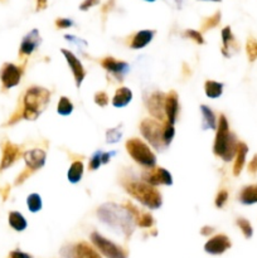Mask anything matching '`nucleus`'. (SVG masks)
<instances>
[{"label": "nucleus", "mask_w": 257, "mask_h": 258, "mask_svg": "<svg viewBox=\"0 0 257 258\" xmlns=\"http://www.w3.org/2000/svg\"><path fill=\"white\" fill-rule=\"evenodd\" d=\"M97 216L103 223L107 224L116 232H121L125 237H130L134 232L135 219L126 207L117 206L115 203L102 204L97 209Z\"/></svg>", "instance_id": "nucleus-1"}, {"label": "nucleus", "mask_w": 257, "mask_h": 258, "mask_svg": "<svg viewBox=\"0 0 257 258\" xmlns=\"http://www.w3.org/2000/svg\"><path fill=\"white\" fill-rule=\"evenodd\" d=\"M238 140L236 135L229 131L228 120L226 116L222 113L219 116L218 125H217V134L214 139L213 153L217 156L223 159L224 161H231L236 156Z\"/></svg>", "instance_id": "nucleus-2"}, {"label": "nucleus", "mask_w": 257, "mask_h": 258, "mask_svg": "<svg viewBox=\"0 0 257 258\" xmlns=\"http://www.w3.org/2000/svg\"><path fill=\"white\" fill-rule=\"evenodd\" d=\"M50 101L49 90L39 86H33L28 88L23 97V118L34 121L42 115L43 111L48 107Z\"/></svg>", "instance_id": "nucleus-3"}, {"label": "nucleus", "mask_w": 257, "mask_h": 258, "mask_svg": "<svg viewBox=\"0 0 257 258\" xmlns=\"http://www.w3.org/2000/svg\"><path fill=\"white\" fill-rule=\"evenodd\" d=\"M125 189L133 198L140 202L144 207L149 209H159L163 204L161 194L155 186H151L146 184L145 181H127L125 184Z\"/></svg>", "instance_id": "nucleus-4"}, {"label": "nucleus", "mask_w": 257, "mask_h": 258, "mask_svg": "<svg viewBox=\"0 0 257 258\" xmlns=\"http://www.w3.org/2000/svg\"><path fill=\"white\" fill-rule=\"evenodd\" d=\"M126 150H127L128 155L133 158V160H135L138 164L145 166L146 169L155 168V154L151 151L149 145H146L143 140L136 138L127 140V143H126Z\"/></svg>", "instance_id": "nucleus-5"}, {"label": "nucleus", "mask_w": 257, "mask_h": 258, "mask_svg": "<svg viewBox=\"0 0 257 258\" xmlns=\"http://www.w3.org/2000/svg\"><path fill=\"white\" fill-rule=\"evenodd\" d=\"M140 133L155 150L164 151L168 146L164 141V123L153 118H145L140 123Z\"/></svg>", "instance_id": "nucleus-6"}, {"label": "nucleus", "mask_w": 257, "mask_h": 258, "mask_svg": "<svg viewBox=\"0 0 257 258\" xmlns=\"http://www.w3.org/2000/svg\"><path fill=\"white\" fill-rule=\"evenodd\" d=\"M91 241H92L93 246L101 252L105 257L107 258H127V253H126L125 249L122 247H120L118 244L113 243L110 239L105 238L103 236H101L98 232H93L91 234Z\"/></svg>", "instance_id": "nucleus-7"}, {"label": "nucleus", "mask_w": 257, "mask_h": 258, "mask_svg": "<svg viewBox=\"0 0 257 258\" xmlns=\"http://www.w3.org/2000/svg\"><path fill=\"white\" fill-rule=\"evenodd\" d=\"M141 178H143V181H145L146 184L151 186L171 185L173 184V176L164 168L146 169Z\"/></svg>", "instance_id": "nucleus-8"}, {"label": "nucleus", "mask_w": 257, "mask_h": 258, "mask_svg": "<svg viewBox=\"0 0 257 258\" xmlns=\"http://www.w3.org/2000/svg\"><path fill=\"white\" fill-rule=\"evenodd\" d=\"M165 97V93H163L161 91H156V92L151 93L150 97L148 98V102H146L148 111L158 121H166Z\"/></svg>", "instance_id": "nucleus-9"}, {"label": "nucleus", "mask_w": 257, "mask_h": 258, "mask_svg": "<svg viewBox=\"0 0 257 258\" xmlns=\"http://www.w3.org/2000/svg\"><path fill=\"white\" fill-rule=\"evenodd\" d=\"M23 76V68L18 67V66L13 64V63H5L4 67L2 68V73H0V78H2L3 87L5 90L15 87L20 83Z\"/></svg>", "instance_id": "nucleus-10"}, {"label": "nucleus", "mask_w": 257, "mask_h": 258, "mask_svg": "<svg viewBox=\"0 0 257 258\" xmlns=\"http://www.w3.org/2000/svg\"><path fill=\"white\" fill-rule=\"evenodd\" d=\"M62 54L65 55L66 60H67L68 66H70L71 71H72L73 73V77H75V82H76V86H77L78 88L81 87V85H82L83 80H85L86 77V70L85 67L82 66V63H81V60L78 59L77 57H76L75 54H73L71 50L68 49H65L63 48L62 50Z\"/></svg>", "instance_id": "nucleus-11"}, {"label": "nucleus", "mask_w": 257, "mask_h": 258, "mask_svg": "<svg viewBox=\"0 0 257 258\" xmlns=\"http://www.w3.org/2000/svg\"><path fill=\"white\" fill-rule=\"evenodd\" d=\"M101 66H102L103 70H106L107 72L112 73L118 81H122V78L125 77L126 73L128 72L130 67L126 62L123 60H118L113 57H105L101 59Z\"/></svg>", "instance_id": "nucleus-12"}, {"label": "nucleus", "mask_w": 257, "mask_h": 258, "mask_svg": "<svg viewBox=\"0 0 257 258\" xmlns=\"http://www.w3.org/2000/svg\"><path fill=\"white\" fill-rule=\"evenodd\" d=\"M231 239L226 234H217L204 244V251L213 256H218L231 248Z\"/></svg>", "instance_id": "nucleus-13"}, {"label": "nucleus", "mask_w": 257, "mask_h": 258, "mask_svg": "<svg viewBox=\"0 0 257 258\" xmlns=\"http://www.w3.org/2000/svg\"><path fill=\"white\" fill-rule=\"evenodd\" d=\"M20 156H22L20 146L10 143L9 140L5 141L4 145H3V156L2 163H0V171L5 170V169H8L9 166H12Z\"/></svg>", "instance_id": "nucleus-14"}, {"label": "nucleus", "mask_w": 257, "mask_h": 258, "mask_svg": "<svg viewBox=\"0 0 257 258\" xmlns=\"http://www.w3.org/2000/svg\"><path fill=\"white\" fill-rule=\"evenodd\" d=\"M23 158H24L27 169L35 171L39 170L40 168L44 166L47 154H45V151L42 150V149H32V150L25 151V153L23 154Z\"/></svg>", "instance_id": "nucleus-15"}, {"label": "nucleus", "mask_w": 257, "mask_h": 258, "mask_svg": "<svg viewBox=\"0 0 257 258\" xmlns=\"http://www.w3.org/2000/svg\"><path fill=\"white\" fill-rule=\"evenodd\" d=\"M42 43V38H40L39 32L38 29H32L22 40V44L19 48V55L20 57H28L32 54L35 49L40 45Z\"/></svg>", "instance_id": "nucleus-16"}, {"label": "nucleus", "mask_w": 257, "mask_h": 258, "mask_svg": "<svg viewBox=\"0 0 257 258\" xmlns=\"http://www.w3.org/2000/svg\"><path fill=\"white\" fill-rule=\"evenodd\" d=\"M179 115V97L175 91H170L165 97V116L166 121L174 125Z\"/></svg>", "instance_id": "nucleus-17"}, {"label": "nucleus", "mask_w": 257, "mask_h": 258, "mask_svg": "<svg viewBox=\"0 0 257 258\" xmlns=\"http://www.w3.org/2000/svg\"><path fill=\"white\" fill-rule=\"evenodd\" d=\"M68 248H70V258H102L92 246L86 242H80L70 246Z\"/></svg>", "instance_id": "nucleus-18"}, {"label": "nucleus", "mask_w": 257, "mask_h": 258, "mask_svg": "<svg viewBox=\"0 0 257 258\" xmlns=\"http://www.w3.org/2000/svg\"><path fill=\"white\" fill-rule=\"evenodd\" d=\"M155 33V30L150 29L140 30V32H138L133 37V39H131L130 42V47L133 48V49H141V48H145L146 45L153 40Z\"/></svg>", "instance_id": "nucleus-19"}, {"label": "nucleus", "mask_w": 257, "mask_h": 258, "mask_svg": "<svg viewBox=\"0 0 257 258\" xmlns=\"http://www.w3.org/2000/svg\"><path fill=\"white\" fill-rule=\"evenodd\" d=\"M222 43H223L222 53H223V55H226V57H231V49H238V44H237L234 35L232 34L231 27H226L222 29Z\"/></svg>", "instance_id": "nucleus-20"}, {"label": "nucleus", "mask_w": 257, "mask_h": 258, "mask_svg": "<svg viewBox=\"0 0 257 258\" xmlns=\"http://www.w3.org/2000/svg\"><path fill=\"white\" fill-rule=\"evenodd\" d=\"M248 154V146L244 143L239 141L238 146H237V153L234 156V165H233V175L238 176L241 174L242 169H243L244 164H246V158Z\"/></svg>", "instance_id": "nucleus-21"}, {"label": "nucleus", "mask_w": 257, "mask_h": 258, "mask_svg": "<svg viewBox=\"0 0 257 258\" xmlns=\"http://www.w3.org/2000/svg\"><path fill=\"white\" fill-rule=\"evenodd\" d=\"M201 113H202V128L203 130H217V125H218V120H217L216 115L212 111L211 107L206 105L201 106Z\"/></svg>", "instance_id": "nucleus-22"}, {"label": "nucleus", "mask_w": 257, "mask_h": 258, "mask_svg": "<svg viewBox=\"0 0 257 258\" xmlns=\"http://www.w3.org/2000/svg\"><path fill=\"white\" fill-rule=\"evenodd\" d=\"M133 100V92H131L130 88L127 87H120L116 90L115 96L112 98V105L113 107H125Z\"/></svg>", "instance_id": "nucleus-23"}, {"label": "nucleus", "mask_w": 257, "mask_h": 258, "mask_svg": "<svg viewBox=\"0 0 257 258\" xmlns=\"http://www.w3.org/2000/svg\"><path fill=\"white\" fill-rule=\"evenodd\" d=\"M238 201L244 206H252L257 203V184L244 186L238 196Z\"/></svg>", "instance_id": "nucleus-24"}, {"label": "nucleus", "mask_w": 257, "mask_h": 258, "mask_svg": "<svg viewBox=\"0 0 257 258\" xmlns=\"http://www.w3.org/2000/svg\"><path fill=\"white\" fill-rule=\"evenodd\" d=\"M224 85L222 82H216V81L208 80L204 83V92L206 96L211 100H216V98L221 97L222 93H223Z\"/></svg>", "instance_id": "nucleus-25"}, {"label": "nucleus", "mask_w": 257, "mask_h": 258, "mask_svg": "<svg viewBox=\"0 0 257 258\" xmlns=\"http://www.w3.org/2000/svg\"><path fill=\"white\" fill-rule=\"evenodd\" d=\"M83 170H85V168H83L82 161H73L72 165L70 166V170H68L67 173V178L68 180H70V183H80L81 179H82L83 176Z\"/></svg>", "instance_id": "nucleus-26"}, {"label": "nucleus", "mask_w": 257, "mask_h": 258, "mask_svg": "<svg viewBox=\"0 0 257 258\" xmlns=\"http://www.w3.org/2000/svg\"><path fill=\"white\" fill-rule=\"evenodd\" d=\"M9 224L14 231L23 232L28 227L27 221L19 212H10L9 213Z\"/></svg>", "instance_id": "nucleus-27"}, {"label": "nucleus", "mask_w": 257, "mask_h": 258, "mask_svg": "<svg viewBox=\"0 0 257 258\" xmlns=\"http://www.w3.org/2000/svg\"><path fill=\"white\" fill-rule=\"evenodd\" d=\"M27 206H28V209H29L32 213H38L43 207L42 198H40L39 194L37 193L30 194V196L27 198Z\"/></svg>", "instance_id": "nucleus-28"}, {"label": "nucleus", "mask_w": 257, "mask_h": 258, "mask_svg": "<svg viewBox=\"0 0 257 258\" xmlns=\"http://www.w3.org/2000/svg\"><path fill=\"white\" fill-rule=\"evenodd\" d=\"M57 112L60 116H68L73 112V103L71 102L70 98L65 97V96L59 98V102H58L57 106Z\"/></svg>", "instance_id": "nucleus-29"}, {"label": "nucleus", "mask_w": 257, "mask_h": 258, "mask_svg": "<svg viewBox=\"0 0 257 258\" xmlns=\"http://www.w3.org/2000/svg\"><path fill=\"white\" fill-rule=\"evenodd\" d=\"M221 12H217L214 13L212 17L209 18H206V19L203 20V23H202V30L203 32H206V30H209L212 29V28H216L217 25L221 23Z\"/></svg>", "instance_id": "nucleus-30"}, {"label": "nucleus", "mask_w": 257, "mask_h": 258, "mask_svg": "<svg viewBox=\"0 0 257 258\" xmlns=\"http://www.w3.org/2000/svg\"><path fill=\"white\" fill-rule=\"evenodd\" d=\"M246 52L249 62H254L257 59V40L249 37L246 43Z\"/></svg>", "instance_id": "nucleus-31"}, {"label": "nucleus", "mask_w": 257, "mask_h": 258, "mask_svg": "<svg viewBox=\"0 0 257 258\" xmlns=\"http://www.w3.org/2000/svg\"><path fill=\"white\" fill-rule=\"evenodd\" d=\"M236 223H237V226H238V228L242 231L243 236L246 237L247 239H249L252 236H253V228H252L249 221H247L246 218H238L237 219Z\"/></svg>", "instance_id": "nucleus-32"}, {"label": "nucleus", "mask_w": 257, "mask_h": 258, "mask_svg": "<svg viewBox=\"0 0 257 258\" xmlns=\"http://www.w3.org/2000/svg\"><path fill=\"white\" fill-rule=\"evenodd\" d=\"M122 138V130L121 127H116V128H110L106 133V141L108 144H115L117 141H120V139Z\"/></svg>", "instance_id": "nucleus-33"}, {"label": "nucleus", "mask_w": 257, "mask_h": 258, "mask_svg": "<svg viewBox=\"0 0 257 258\" xmlns=\"http://www.w3.org/2000/svg\"><path fill=\"white\" fill-rule=\"evenodd\" d=\"M174 136H175V130H174V125H170L168 121H164V141L165 145L169 146L173 141Z\"/></svg>", "instance_id": "nucleus-34"}, {"label": "nucleus", "mask_w": 257, "mask_h": 258, "mask_svg": "<svg viewBox=\"0 0 257 258\" xmlns=\"http://www.w3.org/2000/svg\"><path fill=\"white\" fill-rule=\"evenodd\" d=\"M184 37L189 38V39L194 40L197 44H204V39H203V35L198 32V30H194V29H186L184 32Z\"/></svg>", "instance_id": "nucleus-35"}, {"label": "nucleus", "mask_w": 257, "mask_h": 258, "mask_svg": "<svg viewBox=\"0 0 257 258\" xmlns=\"http://www.w3.org/2000/svg\"><path fill=\"white\" fill-rule=\"evenodd\" d=\"M227 201H228V191L224 190V189H222V190L218 191V194H217L216 197V201H214V204H216L217 208H223L224 206H226Z\"/></svg>", "instance_id": "nucleus-36"}, {"label": "nucleus", "mask_w": 257, "mask_h": 258, "mask_svg": "<svg viewBox=\"0 0 257 258\" xmlns=\"http://www.w3.org/2000/svg\"><path fill=\"white\" fill-rule=\"evenodd\" d=\"M108 101H110V98H108L107 93L103 92V91H100V92H97L95 95V103L96 105L101 106V107H105V106H107Z\"/></svg>", "instance_id": "nucleus-37"}, {"label": "nucleus", "mask_w": 257, "mask_h": 258, "mask_svg": "<svg viewBox=\"0 0 257 258\" xmlns=\"http://www.w3.org/2000/svg\"><path fill=\"white\" fill-rule=\"evenodd\" d=\"M101 155H102V151H97V153H95V155L91 158L90 164H88V168H90V170H96V169L100 168L101 164H102Z\"/></svg>", "instance_id": "nucleus-38"}, {"label": "nucleus", "mask_w": 257, "mask_h": 258, "mask_svg": "<svg viewBox=\"0 0 257 258\" xmlns=\"http://www.w3.org/2000/svg\"><path fill=\"white\" fill-rule=\"evenodd\" d=\"M73 25V22L67 18H59V19L55 20V27L59 28V29H67Z\"/></svg>", "instance_id": "nucleus-39"}, {"label": "nucleus", "mask_w": 257, "mask_h": 258, "mask_svg": "<svg viewBox=\"0 0 257 258\" xmlns=\"http://www.w3.org/2000/svg\"><path fill=\"white\" fill-rule=\"evenodd\" d=\"M97 4H100V0H85V2L80 5V9L82 10V12H86V10L96 7Z\"/></svg>", "instance_id": "nucleus-40"}, {"label": "nucleus", "mask_w": 257, "mask_h": 258, "mask_svg": "<svg viewBox=\"0 0 257 258\" xmlns=\"http://www.w3.org/2000/svg\"><path fill=\"white\" fill-rule=\"evenodd\" d=\"M32 173H33L32 170H29V169H25V170L23 171V173L20 174V175L17 178V181H15V185H19V184L24 183V181L27 180L28 178H29L30 174H32Z\"/></svg>", "instance_id": "nucleus-41"}, {"label": "nucleus", "mask_w": 257, "mask_h": 258, "mask_svg": "<svg viewBox=\"0 0 257 258\" xmlns=\"http://www.w3.org/2000/svg\"><path fill=\"white\" fill-rule=\"evenodd\" d=\"M8 258H33V257L30 256V254L25 253V252L19 251V249H15V251L10 252Z\"/></svg>", "instance_id": "nucleus-42"}, {"label": "nucleus", "mask_w": 257, "mask_h": 258, "mask_svg": "<svg viewBox=\"0 0 257 258\" xmlns=\"http://www.w3.org/2000/svg\"><path fill=\"white\" fill-rule=\"evenodd\" d=\"M248 173L249 174H257V154L252 158V160L248 164Z\"/></svg>", "instance_id": "nucleus-43"}, {"label": "nucleus", "mask_w": 257, "mask_h": 258, "mask_svg": "<svg viewBox=\"0 0 257 258\" xmlns=\"http://www.w3.org/2000/svg\"><path fill=\"white\" fill-rule=\"evenodd\" d=\"M214 233V228L213 227H211V226H204L203 228L201 229V234L202 236H204V237H208V236H211V234H213Z\"/></svg>", "instance_id": "nucleus-44"}, {"label": "nucleus", "mask_w": 257, "mask_h": 258, "mask_svg": "<svg viewBox=\"0 0 257 258\" xmlns=\"http://www.w3.org/2000/svg\"><path fill=\"white\" fill-rule=\"evenodd\" d=\"M48 7V0H37V10H44Z\"/></svg>", "instance_id": "nucleus-45"}, {"label": "nucleus", "mask_w": 257, "mask_h": 258, "mask_svg": "<svg viewBox=\"0 0 257 258\" xmlns=\"http://www.w3.org/2000/svg\"><path fill=\"white\" fill-rule=\"evenodd\" d=\"M111 155H113V154L102 153V155H101V160H102V164H107L108 161H110V159H111Z\"/></svg>", "instance_id": "nucleus-46"}, {"label": "nucleus", "mask_w": 257, "mask_h": 258, "mask_svg": "<svg viewBox=\"0 0 257 258\" xmlns=\"http://www.w3.org/2000/svg\"><path fill=\"white\" fill-rule=\"evenodd\" d=\"M113 2H115V0H110V2L106 3V5H105V7H103L102 12L103 13H107L108 10H111V8H112V5H113Z\"/></svg>", "instance_id": "nucleus-47"}, {"label": "nucleus", "mask_w": 257, "mask_h": 258, "mask_svg": "<svg viewBox=\"0 0 257 258\" xmlns=\"http://www.w3.org/2000/svg\"><path fill=\"white\" fill-rule=\"evenodd\" d=\"M206 2H221V0H206Z\"/></svg>", "instance_id": "nucleus-48"}, {"label": "nucleus", "mask_w": 257, "mask_h": 258, "mask_svg": "<svg viewBox=\"0 0 257 258\" xmlns=\"http://www.w3.org/2000/svg\"><path fill=\"white\" fill-rule=\"evenodd\" d=\"M145 2H155V0H145Z\"/></svg>", "instance_id": "nucleus-49"}]
</instances>
